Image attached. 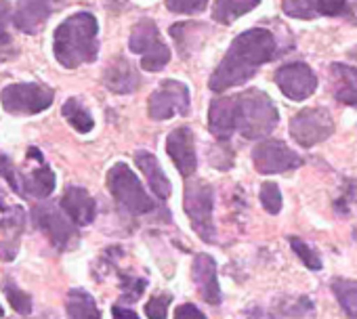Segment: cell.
Returning <instances> with one entry per match:
<instances>
[{
    "instance_id": "35",
    "label": "cell",
    "mask_w": 357,
    "mask_h": 319,
    "mask_svg": "<svg viewBox=\"0 0 357 319\" xmlns=\"http://www.w3.org/2000/svg\"><path fill=\"white\" fill-rule=\"evenodd\" d=\"M122 298L126 302H135L139 300V296L143 294V290L147 288V281L141 277H130V275H122Z\"/></svg>"
},
{
    "instance_id": "1",
    "label": "cell",
    "mask_w": 357,
    "mask_h": 319,
    "mask_svg": "<svg viewBox=\"0 0 357 319\" xmlns=\"http://www.w3.org/2000/svg\"><path fill=\"white\" fill-rule=\"evenodd\" d=\"M278 53L275 36L265 28L242 32L225 53L223 61L213 72L208 86L215 93H225L234 86L248 82L261 65L271 61Z\"/></svg>"
},
{
    "instance_id": "30",
    "label": "cell",
    "mask_w": 357,
    "mask_h": 319,
    "mask_svg": "<svg viewBox=\"0 0 357 319\" xmlns=\"http://www.w3.org/2000/svg\"><path fill=\"white\" fill-rule=\"evenodd\" d=\"M13 17H15V11H13L9 0H0V49H7L13 42L11 30H9Z\"/></svg>"
},
{
    "instance_id": "21",
    "label": "cell",
    "mask_w": 357,
    "mask_h": 319,
    "mask_svg": "<svg viewBox=\"0 0 357 319\" xmlns=\"http://www.w3.org/2000/svg\"><path fill=\"white\" fill-rule=\"evenodd\" d=\"M208 128L219 141H227L236 134L234 124V95L231 97H215L208 109Z\"/></svg>"
},
{
    "instance_id": "37",
    "label": "cell",
    "mask_w": 357,
    "mask_h": 319,
    "mask_svg": "<svg viewBox=\"0 0 357 319\" xmlns=\"http://www.w3.org/2000/svg\"><path fill=\"white\" fill-rule=\"evenodd\" d=\"M174 319H206V315L196 304H181L174 311Z\"/></svg>"
},
{
    "instance_id": "23",
    "label": "cell",
    "mask_w": 357,
    "mask_h": 319,
    "mask_svg": "<svg viewBox=\"0 0 357 319\" xmlns=\"http://www.w3.org/2000/svg\"><path fill=\"white\" fill-rule=\"evenodd\" d=\"M135 162H137L139 171L143 173L145 181L149 183L151 192L155 194V198L166 200V198L172 194V185H170V181L166 179V175H164V171H162V166H160V162H158V157H155L153 153L141 149V151L135 153Z\"/></svg>"
},
{
    "instance_id": "9",
    "label": "cell",
    "mask_w": 357,
    "mask_h": 319,
    "mask_svg": "<svg viewBox=\"0 0 357 319\" xmlns=\"http://www.w3.org/2000/svg\"><path fill=\"white\" fill-rule=\"evenodd\" d=\"M334 132V120L324 107H307L301 109L290 120V137L301 147H313L326 141Z\"/></svg>"
},
{
    "instance_id": "8",
    "label": "cell",
    "mask_w": 357,
    "mask_h": 319,
    "mask_svg": "<svg viewBox=\"0 0 357 319\" xmlns=\"http://www.w3.org/2000/svg\"><path fill=\"white\" fill-rule=\"evenodd\" d=\"M147 114L151 120H170L190 114V88L178 80H162L149 95Z\"/></svg>"
},
{
    "instance_id": "26",
    "label": "cell",
    "mask_w": 357,
    "mask_h": 319,
    "mask_svg": "<svg viewBox=\"0 0 357 319\" xmlns=\"http://www.w3.org/2000/svg\"><path fill=\"white\" fill-rule=\"evenodd\" d=\"M61 114H63V118L70 122V126L74 128V130H78V132H91L93 130V126H95V120H93V116L89 114V109L78 101V99H68L66 103H63V107H61Z\"/></svg>"
},
{
    "instance_id": "33",
    "label": "cell",
    "mask_w": 357,
    "mask_h": 319,
    "mask_svg": "<svg viewBox=\"0 0 357 319\" xmlns=\"http://www.w3.org/2000/svg\"><path fill=\"white\" fill-rule=\"evenodd\" d=\"M208 0H166V7L172 13H183V15H196L204 11Z\"/></svg>"
},
{
    "instance_id": "13",
    "label": "cell",
    "mask_w": 357,
    "mask_h": 319,
    "mask_svg": "<svg viewBox=\"0 0 357 319\" xmlns=\"http://www.w3.org/2000/svg\"><path fill=\"white\" fill-rule=\"evenodd\" d=\"M26 225V212L20 206H11L0 189V231L5 233L3 242H0V258L13 260L20 248V235Z\"/></svg>"
},
{
    "instance_id": "36",
    "label": "cell",
    "mask_w": 357,
    "mask_h": 319,
    "mask_svg": "<svg viewBox=\"0 0 357 319\" xmlns=\"http://www.w3.org/2000/svg\"><path fill=\"white\" fill-rule=\"evenodd\" d=\"M0 177H3L15 194H20V171L13 166L11 157L0 151Z\"/></svg>"
},
{
    "instance_id": "38",
    "label": "cell",
    "mask_w": 357,
    "mask_h": 319,
    "mask_svg": "<svg viewBox=\"0 0 357 319\" xmlns=\"http://www.w3.org/2000/svg\"><path fill=\"white\" fill-rule=\"evenodd\" d=\"M347 185H349V189L342 194V198L336 202V212H340V215H347L349 212V202L353 200V194H355V189H357V185L353 183V181H347Z\"/></svg>"
},
{
    "instance_id": "11",
    "label": "cell",
    "mask_w": 357,
    "mask_h": 319,
    "mask_svg": "<svg viewBox=\"0 0 357 319\" xmlns=\"http://www.w3.org/2000/svg\"><path fill=\"white\" fill-rule=\"evenodd\" d=\"M34 223L36 227L49 238V242L57 248V250H66L70 248L78 233H76V225L70 221V217L61 210H57L55 206L47 204V206H36L34 208Z\"/></svg>"
},
{
    "instance_id": "41",
    "label": "cell",
    "mask_w": 357,
    "mask_h": 319,
    "mask_svg": "<svg viewBox=\"0 0 357 319\" xmlns=\"http://www.w3.org/2000/svg\"><path fill=\"white\" fill-rule=\"evenodd\" d=\"M353 235H355V240H357V229H355V233H353Z\"/></svg>"
},
{
    "instance_id": "5",
    "label": "cell",
    "mask_w": 357,
    "mask_h": 319,
    "mask_svg": "<svg viewBox=\"0 0 357 319\" xmlns=\"http://www.w3.org/2000/svg\"><path fill=\"white\" fill-rule=\"evenodd\" d=\"M107 189L114 196V200L130 215H147L155 210V202L145 194L137 175L124 162H118L109 169Z\"/></svg>"
},
{
    "instance_id": "20",
    "label": "cell",
    "mask_w": 357,
    "mask_h": 319,
    "mask_svg": "<svg viewBox=\"0 0 357 319\" xmlns=\"http://www.w3.org/2000/svg\"><path fill=\"white\" fill-rule=\"evenodd\" d=\"M103 84L116 95H128L139 88L141 78L126 57H116L103 72Z\"/></svg>"
},
{
    "instance_id": "34",
    "label": "cell",
    "mask_w": 357,
    "mask_h": 319,
    "mask_svg": "<svg viewBox=\"0 0 357 319\" xmlns=\"http://www.w3.org/2000/svg\"><path fill=\"white\" fill-rule=\"evenodd\" d=\"M172 296L170 294H158L151 296L149 302L145 304V315L149 319H166L168 317V304H170Z\"/></svg>"
},
{
    "instance_id": "15",
    "label": "cell",
    "mask_w": 357,
    "mask_h": 319,
    "mask_svg": "<svg viewBox=\"0 0 357 319\" xmlns=\"http://www.w3.org/2000/svg\"><path fill=\"white\" fill-rule=\"evenodd\" d=\"M353 0H284V13L294 20H315V17H338L349 15Z\"/></svg>"
},
{
    "instance_id": "19",
    "label": "cell",
    "mask_w": 357,
    "mask_h": 319,
    "mask_svg": "<svg viewBox=\"0 0 357 319\" xmlns=\"http://www.w3.org/2000/svg\"><path fill=\"white\" fill-rule=\"evenodd\" d=\"M61 210L70 217L76 227L91 225L97 215V202L82 187H68L61 196Z\"/></svg>"
},
{
    "instance_id": "29",
    "label": "cell",
    "mask_w": 357,
    "mask_h": 319,
    "mask_svg": "<svg viewBox=\"0 0 357 319\" xmlns=\"http://www.w3.org/2000/svg\"><path fill=\"white\" fill-rule=\"evenodd\" d=\"M288 242H290L292 250L296 252V256L305 263V267H309V269H313V271H319V269H321V258H319V254H317L307 242H303V240H298V238H288Z\"/></svg>"
},
{
    "instance_id": "10",
    "label": "cell",
    "mask_w": 357,
    "mask_h": 319,
    "mask_svg": "<svg viewBox=\"0 0 357 319\" xmlns=\"http://www.w3.org/2000/svg\"><path fill=\"white\" fill-rule=\"evenodd\" d=\"M252 164L261 175H278L294 171L303 164V157L280 139H265L252 149Z\"/></svg>"
},
{
    "instance_id": "14",
    "label": "cell",
    "mask_w": 357,
    "mask_h": 319,
    "mask_svg": "<svg viewBox=\"0 0 357 319\" xmlns=\"http://www.w3.org/2000/svg\"><path fill=\"white\" fill-rule=\"evenodd\" d=\"M28 157L34 162V169L20 173V194L24 198H49L55 189V173L49 169L38 149H30Z\"/></svg>"
},
{
    "instance_id": "27",
    "label": "cell",
    "mask_w": 357,
    "mask_h": 319,
    "mask_svg": "<svg viewBox=\"0 0 357 319\" xmlns=\"http://www.w3.org/2000/svg\"><path fill=\"white\" fill-rule=\"evenodd\" d=\"M332 292H334L336 300L340 302L342 311L351 319H357V281L338 277L332 281Z\"/></svg>"
},
{
    "instance_id": "39",
    "label": "cell",
    "mask_w": 357,
    "mask_h": 319,
    "mask_svg": "<svg viewBox=\"0 0 357 319\" xmlns=\"http://www.w3.org/2000/svg\"><path fill=\"white\" fill-rule=\"evenodd\" d=\"M112 317H114V319H139V315H137L135 311L124 309V306H120V304H114V306H112Z\"/></svg>"
},
{
    "instance_id": "6",
    "label": "cell",
    "mask_w": 357,
    "mask_h": 319,
    "mask_svg": "<svg viewBox=\"0 0 357 319\" xmlns=\"http://www.w3.org/2000/svg\"><path fill=\"white\" fill-rule=\"evenodd\" d=\"M128 49L135 55H141V68L145 72H160L170 61V49L160 36L158 26L151 20H141L132 26Z\"/></svg>"
},
{
    "instance_id": "40",
    "label": "cell",
    "mask_w": 357,
    "mask_h": 319,
    "mask_svg": "<svg viewBox=\"0 0 357 319\" xmlns=\"http://www.w3.org/2000/svg\"><path fill=\"white\" fill-rule=\"evenodd\" d=\"M5 315V311H3V306H0V317H3Z\"/></svg>"
},
{
    "instance_id": "2",
    "label": "cell",
    "mask_w": 357,
    "mask_h": 319,
    "mask_svg": "<svg viewBox=\"0 0 357 319\" xmlns=\"http://www.w3.org/2000/svg\"><path fill=\"white\" fill-rule=\"evenodd\" d=\"M99 24L95 15L80 11L70 15L61 26H57L53 34V53L55 59L68 68H80L84 63H93L99 55Z\"/></svg>"
},
{
    "instance_id": "31",
    "label": "cell",
    "mask_w": 357,
    "mask_h": 319,
    "mask_svg": "<svg viewBox=\"0 0 357 319\" xmlns=\"http://www.w3.org/2000/svg\"><path fill=\"white\" fill-rule=\"evenodd\" d=\"M261 204L269 215H278L282 210V194H280V187L275 183H271V181L263 183V187H261Z\"/></svg>"
},
{
    "instance_id": "32",
    "label": "cell",
    "mask_w": 357,
    "mask_h": 319,
    "mask_svg": "<svg viewBox=\"0 0 357 319\" xmlns=\"http://www.w3.org/2000/svg\"><path fill=\"white\" fill-rule=\"evenodd\" d=\"M211 164L219 171H229L234 166V151L227 147V143H217L211 147Z\"/></svg>"
},
{
    "instance_id": "25",
    "label": "cell",
    "mask_w": 357,
    "mask_h": 319,
    "mask_svg": "<svg viewBox=\"0 0 357 319\" xmlns=\"http://www.w3.org/2000/svg\"><path fill=\"white\" fill-rule=\"evenodd\" d=\"M66 311L70 319H101V311L95 298L84 290H70Z\"/></svg>"
},
{
    "instance_id": "7",
    "label": "cell",
    "mask_w": 357,
    "mask_h": 319,
    "mask_svg": "<svg viewBox=\"0 0 357 319\" xmlns=\"http://www.w3.org/2000/svg\"><path fill=\"white\" fill-rule=\"evenodd\" d=\"M55 99V93L38 82H17V84H9L0 93V101H3V107L9 114L15 116H34L45 111L47 107H51Z\"/></svg>"
},
{
    "instance_id": "24",
    "label": "cell",
    "mask_w": 357,
    "mask_h": 319,
    "mask_svg": "<svg viewBox=\"0 0 357 319\" xmlns=\"http://www.w3.org/2000/svg\"><path fill=\"white\" fill-rule=\"evenodd\" d=\"M259 5L261 0H215L213 20L221 26H231L236 20L244 17Z\"/></svg>"
},
{
    "instance_id": "16",
    "label": "cell",
    "mask_w": 357,
    "mask_h": 319,
    "mask_svg": "<svg viewBox=\"0 0 357 319\" xmlns=\"http://www.w3.org/2000/svg\"><path fill=\"white\" fill-rule=\"evenodd\" d=\"M166 151L174 162L176 171L183 177H192L196 173V169H198L196 143H194V132L188 126H178L168 134Z\"/></svg>"
},
{
    "instance_id": "3",
    "label": "cell",
    "mask_w": 357,
    "mask_h": 319,
    "mask_svg": "<svg viewBox=\"0 0 357 319\" xmlns=\"http://www.w3.org/2000/svg\"><path fill=\"white\" fill-rule=\"evenodd\" d=\"M280 114L275 103L259 88L234 95V124L244 139H263L275 130Z\"/></svg>"
},
{
    "instance_id": "12",
    "label": "cell",
    "mask_w": 357,
    "mask_h": 319,
    "mask_svg": "<svg viewBox=\"0 0 357 319\" xmlns=\"http://www.w3.org/2000/svg\"><path fill=\"white\" fill-rule=\"evenodd\" d=\"M273 80L280 86V91L284 93V97H288L292 101H305L317 88L315 72L307 63H301V61L282 65L275 72Z\"/></svg>"
},
{
    "instance_id": "22",
    "label": "cell",
    "mask_w": 357,
    "mask_h": 319,
    "mask_svg": "<svg viewBox=\"0 0 357 319\" xmlns=\"http://www.w3.org/2000/svg\"><path fill=\"white\" fill-rule=\"evenodd\" d=\"M330 80H332L334 99L338 103L357 105V68L347 63H332Z\"/></svg>"
},
{
    "instance_id": "18",
    "label": "cell",
    "mask_w": 357,
    "mask_h": 319,
    "mask_svg": "<svg viewBox=\"0 0 357 319\" xmlns=\"http://www.w3.org/2000/svg\"><path fill=\"white\" fill-rule=\"evenodd\" d=\"M192 279L200 292V296L208 304L221 302V286L217 279V263L211 254H198L192 265Z\"/></svg>"
},
{
    "instance_id": "17",
    "label": "cell",
    "mask_w": 357,
    "mask_h": 319,
    "mask_svg": "<svg viewBox=\"0 0 357 319\" xmlns=\"http://www.w3.org/2000/svg\"><path fill=\"white\" fill-rule=\"evenodd\" d=\"M59 0H17L13 24L24 34H36L55 13Z\"/></svg>"
},
{
    "instance_id": "28",
    "label": "cell",
    "mask_w": 357,
    "mask_h": 319,
    "mask_svg": "<svg viewBox=\"0 0 357 319\" xmlns=\"http://www.w3.org/2000/svg\"><path fill=\"white\" fill-rule=\"evenodd\" d=\"M3 288H5V292H7V298H9L11 306H13L20 315H30V313H32V298H30L28 292H24L15 281H9V279L3 283Z\"/></svg>"
},
{
    "instance_id": "4",
    "label": "cell",
    "mask_w": 357,
    "mask_h": 319,
    "mask_svg": "<svg viewBox=\"0 0 357 319\" xmlns=\"http://www.w3.org/2000/svg\"><path fill=\"white\" fill-rule=\"evenodd\" d=\"M213 202H215V192L208 183L200 179H190L185 183V196H183L185 215L198 238L208 244H215L217 240V229L213 223Z\"/></svg>"
}]
</instances>
